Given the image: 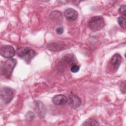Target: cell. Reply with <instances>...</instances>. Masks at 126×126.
I'll return each instance as SVG.
<instances>
[{
  "label": "cell",
  "instance_id": "6",
  "mask_svg": "<svg viewBox=\"0 0 126 126\" xmlns=\"http://www.w3.org/2000/svg\"><path fill=\"white\" fill-rule=\"evenodd\" d=\"M69 106L73 109H76L81 104V100L80 97L75 94H71L67 99Z\"/></svg>",
  "mask_w": 126,
  "mask_h": 126
},
{
  "label": "cell",
  "instance_id": "5",
  "mask_svg": "<svg viewBox=\"0 0 126 126\" xmlns=\"http://www.w3.org/2000/svg\"><path fill=\"white\" fill-rule=\"evenodd\" d=\"M0 54L1 56L5 58L11 59L15 55V51L12 46L5 45L1 47Z\"/></svg>",
  "mask_w": 126,
  "mask_h": 126
},
{
  "label": "cell",
  "instance_id": "4",
  "mask_svg": "<svg viewBox=\"0 0 126 126\" xmlns=\"http://www.w3.org/2000/svg\"><path fill=\"white\" fill-rule=\"evenodd\" d=\"M0 98L5 103H9L13 98V92L11 89L3 87L0 90Z\"/></svg>",
  "mask_w": 126,
  "mask_h": 126
},
{
  "label": "cell",
  "instance_id": "16",
  "mask_svg": "<svg viewBox=\"0 0 126 126\" xmlns=\"http://www.w3.org/2000/svg\"><path fill=\"white\" fill-rule=\"evenodd\" d=\"M120 89L123 93H126V81H124L121 83L120 85Z\"/></svg>",
  "mask_w": 126,
  "mask_h": 126
},
{
  "label": "cell",
  "instance_id": "12",
  "mask_svg": "<svg viewBox=\"0 0 126 126\" xmlns=\"http://www.w3.org/2000/svg\"><path fill=\"white\" fill-rule=\"evenodd\" d=\"M117 22L120 27L124 29H126V19L125 17L121 16L119 17L117 19Z\"/></svg>",
  "mask_w": 126,
  "mask_h": 126
},
{
  "label": "cell",
  "instance_id": "1",
  "mask_svg": "<svg viewBox=\"0 0 126 126\" xmlns=\"http://www.w3.org/2000/svg\"><path fill=\"white\" fill-rule=\"evenodd\" d=\"M16 53L18 56L24 60L27 63H29L35 56V51L29 47H19L17 49Z\"/></svg>",
  "mask_w": 126,
  "mask_h": 126
},
{
  "label": "cell",
  "instance_id": "7",
  "mask_svg": "<svg viewBox=\"0 0 126 126\" xmlns=\"http://www.w3.org/2000/svg\"><path fill=\"white\" fill-rule=\"evenodd\" d=\"M64 15L67 20L73 21L77 19L78 17V13L75 9L71 8H68L64 11Z\"/></svg>",
  "mask_w": 126,
  "mask_h": 126
},
{
  "label": "cell",
  "instance_id": "10",
  "mask_svg": "<svg viewBox=\"0 0 126 126\" xmlns=\"http://www.w3.org/2000/svg\"><path fill=\"white\" fill-rule=\"evenodd\" d=\"M122 58L121 56L118 53L115 54L111 58L110 63L116 70H117L120 66L122 62Z\"/></svg>",
  "mask_w": 126,
  "mask_h": 126
},
{
  "label": "cell",
  "instance_id": "8",
  "mask_svg": "<svg viewBox=\"0 0 126 126\" xmlns=\"http://www.w3.org/2000/svg\"><path fill=\"white\" fill-rule=\"evenodd\" d=\"M52 100L55 105L63 106L67 103V98L64 95L58 94L53 97Z\"/></svg>",
  "mask_w": 126,
  "mask_h": 126
},
{
  "label": "cell",
  "instance_id": "2",
  "mask_svg": "<svg viewBox=\"0 0 126 126\" xmlns=\"http://www.w3.org/2000/svg\"><path fill=\"white\" fill-rule=\"evenodd\" d=\"M16 63L15 59L11 58L1 63L0 67L1 74L5 77H9L16 65Z\"/></svg>",
  "mask_w": 126,
  "mask_h": 126
},
{
  "label": "cell",
  "instance_id": "17",
  "mask_svg": "<svg viewBox=\"0 0 126 126\" xmlns=\"http://www.w3.org/2000/svg\"><path fill=\"white\" fill-rule=\"evenodd\" d=\"M56 32L58 34H62L63 32V27H59L56 29Z\"/></svg>",
  "mask_w": 126,
  "mask_h": 126
},
{
  "label": "cell",
  "instance_id": "13",
  "mask_svg": "<svg viewBox=\"0 0 126 126\" xmlns=\"http://www.w3.org/2000/svg\"><path fill=\"white\" fill-rule=\"evenodd\" d=\"M79 69H80L79 66H78L77 64H74L71 66L70 71L73 73H76L79 71Z\"/></svg>",
  "mask_w": 126,
  "mask_h": 126
},
{
  "label": "cell",
  "instance_id": "3",
  "mask_svg": "<svg viewBox=\"0 0 126 126\" xmlns=\"http://www.w3.org/2000/svg\"><path fill=\"white\" fill-rule=\"evenodd\" d=\"M90 29L94 32L101 30L105 25L103 18L101 16H95L93 17L88 23Z\"/></svg>",
  "mask_w": 126,
  "mask_h": 126
},
{
  "label": "cell",
  "instance_id": "9",
  "mask_svg": "<svg viewBox=\"0 0 126 126\" xmlns=\"http://www.w3.org/2000/svg\"><path fill=\"white\" fill-rule=\"evenodd\" d=\"M46 108L42 102L40 101H35V111L39 116L42 118L45 115Z\"/></svg>",
  "mask_w": 126,
  "mask_h": 126
},
{
  "label": "cell",
  "instance_id": "15",
  "mask_svg": "<svg viewBox=\"0 0 126 126\" xmlns=\"http://www.w3.org/2000/svg\"><path fill=\"white\" fill-rule=\"evenodd\" d=\"M126 5H123L122 6H121L119 9V11L120 12V13L122 14L123 15H124V16H126Z\"/></svg>",
  "mask_w": 126,
  "mask_h": 126
},
{
  "label": "cell",
  "instance_id": "14",
  "mask_svg": "<svg viewBox=\"0 0 126 126\" xmlns=\"http://www.w3.org/2000/svg\"><path fill=\"white\" fill-rule=\"evenodd\" d=\"M34 117V115L32 112H29L26 116V119L30 121H31L32 119H33Z\"/></svg>",
  "mask_w": 126,
  "mask_h": 126
},
{
  "label": "cell",
  "instance_id": "11",
  "mask_svg": "<svg viewBox=\"0 0 126 126\" xmlns=\"http://www.w3.org/2000/svg\"><path fill=\"white\" fill-rule=\"evenodd\" d=\"M99 124L95 120L89 119L85 121L82 124V126H98Z\"/></svg>",
  "mask_w": 126,
  "mask_h": 126
}]
</instances>
